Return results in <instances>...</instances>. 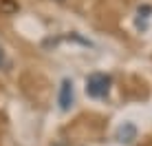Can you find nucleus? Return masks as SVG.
Instances as JSON below:
<instances>
[{
  "mask_svg": "<svg viewBox=\"0 0 152 146\" xmlns=\"http://www.w3.org/2000/svg\"><path fill=\"white\" fill-rule=\"evenodd\" d=\"M110 75H106V73H91V75L86 77V93L91 97H106L108 91H110Z\"/></svg>",
  "mask_w": 152,
  "mask_h": 146,
  "instance_id": "f257e3e1",
  "label": "nucleus"
},
{
  "mask_svg": "<svg viewBox=\"0 0 152 146\" xmlns=\"http://www.w3.org/2000/svg\"><path fill=\"white\" fill-rule=\"evenodd\" d=\"M73 100H75V93H73V82L66 77V80H62L60 84V95H57V104H60L62 111H69L73 106Z\"/></svg>",
  "mask_w": 152,
  "mask_h": 146,
  "instance_id": "f03ea898",
  "label": "nucleus"
},
{
  "mask_svg": "<svg viewBox=\"0 0 152 146\" xmlns=\"http://www.w3.org/2000/svg\"><path fill=\"white\" fill-rule=\"evenodd\" d=\"M134 139H137V126L130 122H124L121 126L117 128V142L121 144H132Z\"/></svg>",
  "mask_w": 152,
  "mask_h": 146,
  "instance_id": "7ed1b4c3",
  "label": "nucleus"
},
{
  "mask_svg": "<svg viewBox=\"0 0 152 146\" xmlns=\"http://www.w3.org/2000/svg\"><path fill=\"white\" fill-rule=\"evenodd\" d=\"M4 64V49H2V44H0V66Z\"/></svg>",
  "mask_w": 152,
  "mask_h": 146,
  "instance_id": "20e7f679",
  "label": "nucleus"
},
{
  "mask_svg": "<svg viewBox=\"0 0 152 146\" xmlns=\"http://www.w3.org/2000/svg\"><path fill=\"white\" fill-rule=\"evenodd\" d=\"M55 2H64V0H55Z\"/></svg>",
  "mask_w": 152,
  "mask_h": 146,
  "instance_id": "39448f33",
  "label": "nucleus"
}]
</instances>
